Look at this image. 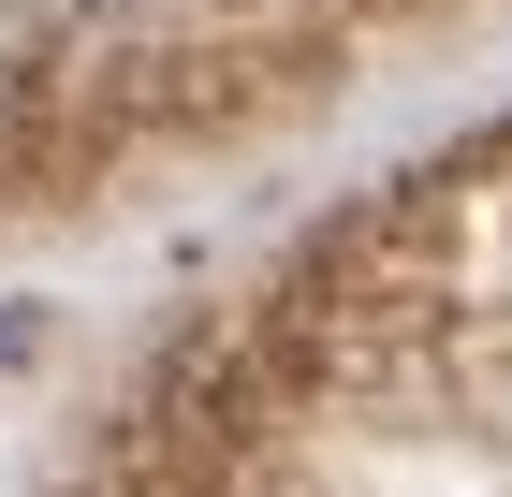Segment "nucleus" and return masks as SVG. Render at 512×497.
Returning <instances> with one entry per match:
<instances>
[{"instance_id":"nucleus-1","label":"nucleus","mask_w":512,"mask_h":497,"mask_svg":"<svg viewBox=\"0 0 512 497\" xmlns=\"http://www.w3.org/2000/svg\"><path fill=\"white\" fill-rule=\"evenodd\" d=\"M15 351H30V307H0V366H15Z\"/></svg>"}]
</instances>
